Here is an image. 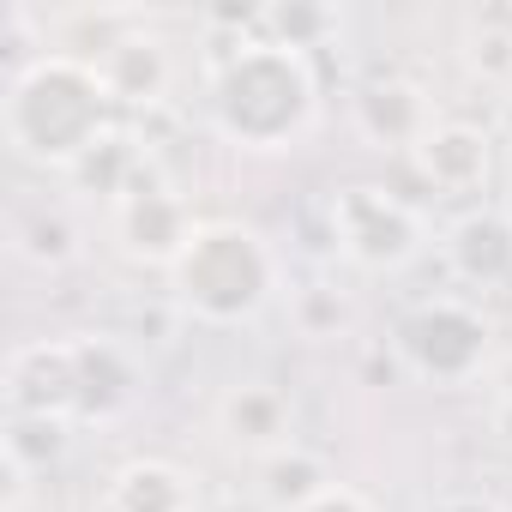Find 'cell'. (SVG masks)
<instances>
[{
	"mask_svg": "<svg viewBox=\"0 0 512 512\" xmlns=\"http://www.w3.org/2000/svg\"><path fill=\"white\" fill-rule=\"evenodd\" d=\"M332 235L338 253L362 272H398L422 253V217L386 187H344L332 199Z\"/></svg>",
	"mask_w": 512,
	"mask_h": 512,
	"instance_id": "5b68a950",
	"label": "cell"
},
{
	"mask_svg": "<svg viewBox=\"0 0 512 512\" xmlns=\"http://www.w3.org/2000/svg\"><path fill=\"white\" fill-rule=\"evenodd\" d=\"M115 115V91L103 79L97 61L85 55H67V49H49V55H31L13 85H7V109H0V121H7V145L37 163V169H79V157L109 139Z\"/></svg>",
	"mask_w": 512,
	"mask_h": 512,
	"instance_id": "6da1fadb",
	"label": "cell"
},
{
	"mask_svg": "<svg viewBox=\"0 0 512 512\" xmlns=\"http://www.w3.org/2000/svg\"><path fill=\"white\" fill-rule=\"evenodd\" d=\"M139 398V368L115 338H73V422H115Z\"/></svg>",
	"mask_w": 512,
	"mask_h": 512,
	"instance_id": "ba28073f",
	"label": "cell"
},
{
	"mask_svg": "<svg viewBox=\"0 0 512 512\" xmlns=\"http://www.w3.org/2000/svg\"><path fill=\"white\" fill-rule=\"evenodd\" d=\"M260 476H266V488H260V494H266V506H272V512H296V506H308L320 488H332L326 464H320L314 452H302V446L260 458Z\"/></svg>",
	"mask_w": 512,
	"mask_h": 512,
	"instance_id": "2e32d148",
	"label": "cell"
},
{
	"mask_svg": "<svg viewBox=\"0 0 512 512\" xmlns=\"http://www.w3.org/2000/svg\"><path fill=\"white\" fill-rule=\"evenodd\" d=\"M356 127L386 151V145H422V133L434 127V115H428V103H422V91H410V85H368L362 97H356Z\"/></svg>",
	"mask_w": 512,
	"mask_h": 512,
	"instance_id": "4fadbf2b",
	"label": "cell"
},
{
	"mask_svg": "<svg viewBox=\"0 0 512 512\" xmlns=\"http://www.w3.org/2000/svg\"><path fill=\"white\" fill-rule=\"evenodd\" d=\"M103 79L115 91V103H157L163 85H169V61H163V43L151 37H121L103 49Z\"/></svg>",
	"mask_w": 512,
	"mask_h": 512,
	"instance_id": "5bb4252c",
	"label": "cell"
},
{
	"mask_svg": "<svg viewBox=\"0 0 512 512\" xmlns=\"http://www.w3.org/2000/svg\"><path fill=\"white\" fill-rule=\"evenodd\" d=\"M7 410L13 416H61L73 422V338L19 344L7 362Z\"/></svg>",
	"mask_w": 512,
	"mask_h": 512,
	"instance_id": "52a82bcc",
	"label": "cell"
},
{
	"mask_svg": "<svg viewBox=\"0 0 512 512\" xmlns=\"http://www.w3.org/2000/svg\"><path fill=\"white\" fill-rule=\"evenodd\" d=\"M73 422L61 416H7V464H19L25 476H43L49 464L67 458Z\"/></svg>",
	"mask_w": 512,
	"mask_h": 512,
	"instance_id": "ac0fdd59",
	"label": "cell"
},
{
	"mask_svg": "<svg viewBox=\"0 0 512 512\" xmlns=\"http://www.w3.org/2000/svg\"><path fill=\"white\" fill-rule=\"evenodd\" d=\"M500 127H506V139H512V97H500Z\"/></svg>",
	"mask_w": 512,
	"mask_h": 512,
	"instance_id": "603a6c76",
	"label": "cell"
},
{
	"mask_svg": "<svg viewBox=\"0 0 512 512\" xmlns=\"http://www.w3.org/2000/svg\"><path fill=\"white\" fill-rule=\"evenodd\" d=\"M464 61L482 73V79H512V31L500 25H482L464 37Z\"/></svg>",
	"mask_w": 512,
	"mask_h": 512,
	"instance_id": "d6986e66",
	"label": "cell"
},
{
	"mask_svg": "<svg viewBox=\"0 0 512 512\" xmlns=\"http://www.w3.org/2000/svg\"><path fill=\"white\" fill-rule=\"evenodd\" d=\"M13 253L31 260V266H67L73 253H79V223L61 205L37 199V205H25L13 217Z\"/></svg>",
	"mask_w": 512,
	"mask_h": 512,
	"instance_id": "9a60e30c",
	"label": "cell"
},
{
	"mask_svg": "<svg viewBox=\"0 0 512 512\" xmlns=\"http://www.w3.org/2000/svg\"><path fill=\"white\" fill-rule=\"evenodd\" d=\"M446 260L464 284L476 290H500L512 284V217L500 211H470L464 223H452L446 235Z\"/></svg>",
	"mask_w": 512,
	"mask_h": 512,
	"instance_id": "8fae6325",
	"label": "cell"
},
{
	"mask_svg": "<svg viewBox=\"0 0 512 512\" xmlns=\"http://www.w3.org/2000/svg\"><path fill=\"white\" fill-rule=\"evenodd\" d=\"M73 181L79 187H97L103 199H133L145 181H139V151H133V139L127 133H109V139H97L85 157H79V169H73Z\"/></svg>",
	"mask_w": 512,
	"mask_h": 512,
	"instance_id": "e0dca14e",
	"label": "cell"
},
{
	"mask_svg": "<svg viewBox=\"0 0 512 512\" xmlns=\"http://www.w3.org/2000/svg\"><path fill=\"white\" fill-rule=\"evenodd\" d=\"M205 115L217 139H229L235 151H290L308 139L320 115V79L302 49L278 37H253L217 61Z\"/></svg>",
	"mask_w": 512,
	"mask_h": 512,
	"instance_id": "7a4b0ae2",
	"label": "cell"
},
{
	"mask_svg": "<svg viewBox=\"0 0 512 512\" xmlns=\"http://www.w3.org/2000/svg\"><path fill=\"white\" fill-rule=\"evenodd\" d=\"M416 163L422 175L440 187V193H476L488 181V163H494V145L482 127L470 121H434L416 145Z\"/></svg>",
	"mask_w": 512,
	"mask_h": 512,
	"instance_id": "30bf717a",
	"label": "cell"
},
{
	"mask_svg": "<svg viewBox=\"0 0 512 512\" xmlns=\"http://www.w3.org/2000/svg\"><path fill=\"white\" fill-rule=\"evenodd\" d=\"M398 362L416 374V380H434V386H470L482 368H488V350H494V332L488 320L458 302V296H434V302H416L404 320H398Z\"/></svg>",
	"mask_w": 512,
	"mask_h": 512,
	"instance_id": "277c9868",
	"label": "cell"
},
{
	"mask_svg": "<svg viewBox=\"0 0 512 512\" xmlns=\"http://www.w3.org/2000/svg\"><path fill=\"white\" fill-rule=\"evenodd\" d=\"M296 512H374L368 506V494H356L350 482H332V488H320L308 506H296Z\"/></svg>",
	"mask_w": 512,
	"mask_h": 512,
	"instance_id": "ffe728a7",
	"label": "cell"
},
{
	"mask_svg": "<svg viewBox=\"0 0 512 512\" xmlns=\"http://www.w3.org/2000/svg\"><path fill=\"white\" fill-rule=\"evenodd\" d=\"M217 428L235 452L247 458H272V452H290L296 446V410L278 386L266 380H247V386H229L223 404H217Z\"/></svg>",
	"mask_w": 512,
	"mask_h": 512,
	"instance_id": "9c48e42d",
	"label": "cell"
},
{
	"mask_svg": "<svg viewBox=\"0 0 512 512\" xmlns=\"http://www.w3.org/2000/svg\"><path fill=\"white\" fill-rule=\"evenodd\" d=\"M199 506V488L181 464L169 458H133L109 476V494H103V512H193Z\"/></svg>",
	"mask_w": 512,
	"mask_h": 512,
	"instance_id": "7c38bea8",
	"label": "cell"
},
{
	"mask_svg": "<svg viewBox=\"0 0 512 512\" xmlns=\"http://www.w3.org/2000/svg\"><path fill=\"white\" fill-rule=\"evenodd\" d=\"M494 392H500V404H512V356L494 362Z\"/></svg>",
	"mask_w": 512,
	"mask_h": 512,
	"instance_id": "44dd1931",
	"label": "cell"
},
{
	"mask_svg": "<svg viewBox=\"0 0 512 512\" xmlns=\"http://www.w3.org/2000/svg\"><path fill=\"white\" fill-rule=\"evenodd\" d=\"M440 512H494V506H482V500H446Z\"/></svg>",
	"mask_w": 512,
	"mask_h": 512,
	"instance_id": "7402d4cb",
	"label": "cell"
},
{
	"mask_svg": "<svg viewBox=\"0 0 512 512\" xmlns=\"http://www.w3.org/2000/svg\"><path fill=\"white\" fill-rule=\"evenodd\" d=\"M278 284H284V266H278L272 241L247 223H229V217L199 223L187 253L169 266L175 302L205 326H241L253 314H266Z\"/></svg>",
	"mask_w": 512,
	"mask_h": 512,
	"instance_id": "3957f363",
	"label": "cell"
},
{
	"mask_svg": "<svg viewBox=\"0 0 512 512\" xmlns=\"http://www.w3.org/2000/svg\"><path fill=\"white\" fill-rule=\"evenodd\" d=\"M193 229L199 223H193L187 199L169 193V187H139L133 199L115 205V241H121V253H127V260H145V266H163V272L187 253Z\"/></svg>",
	"mask_w": 512,
	"mask_h": 512,
	"instance_id": "8992f818",
	"label": "cell"
}]
</instances>
